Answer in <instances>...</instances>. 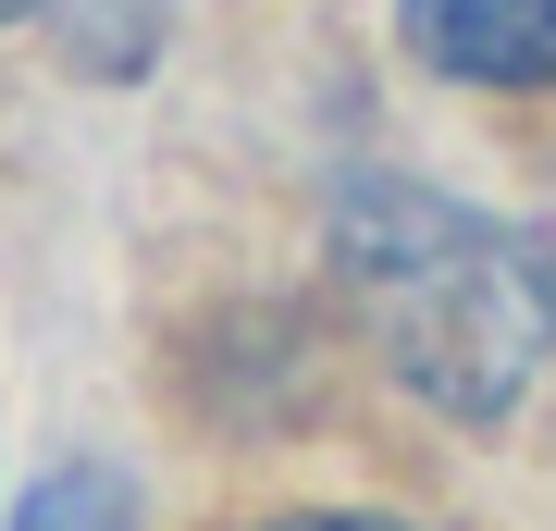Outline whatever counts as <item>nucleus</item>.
I'll use <instances>...</instances> for the list:
<instances>
[{"label":"nucleus","mask_w":556,"mask_h":531,"mask_svg":"<svg viewBox=\"0 0 556 531\" xmlns=\"http://www.w3.org/2000/svg\"><path fill=\"white\" fill-rule=\"evenodd\" d=\"M334 273L371 358L408 395H433L445 420H495L532 395L544 346H556V260L532 223L457 211L433 186L358 174L334 198Z\"/></svg>","instance_id":"1"},{"label":"nucleus","mask_w":556,"mask_h":531,"mask_svg":"<svg viewBox=\"0 0 556 531\" xmlns=\"http://www.w3.org/2000/svg\"><path fill=\"white\" fill-rule=\"evenodd\" d=\"M396 25L457 87H556V0H396Z\"/></svg>","instance_id":"2"},{"label":"nucleus","mask_w":556,"mask_h":531,"mask_svg":"<svg viewBox=\"0 0 556 531\" xmlns=\"http://www.w3.org/2000/svg\"><path fill=\"white\" fill-rule=\"evenodd\" d=\"M13 531H137V507H124V482H100V470H50L13 507Z\"/></svg>","instance_id":"3"},{"label":"nucleus","mask_w":556,"mask_h":531,"mask_svg":"<svg viewBox=\"0 0 556 531\" xmlns=\"http://www.w3.org/2000/svg\"><path fill=\"white\" fill-rule=\"evenodd\" d=\"M273 531H396V519H273Z\"/></svg>","instance_id":"4"},{"label":"nucleus","mask_w":556,"mask_h":531,"mask_svg":"<svg viewBox=\"0 0 556 531\" xmlns=\"http://www.w3.org/2000/svg\"><path fill=\"white\" fill-rule=\"evenodd\" d=\"M13 13H50V0H0V25H13Z\"/></svg>","instance_id":"5"}]
</instances>
